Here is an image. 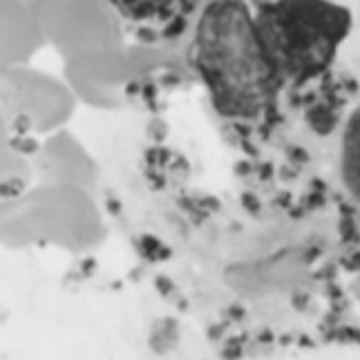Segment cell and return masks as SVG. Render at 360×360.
<instances>
[{"instance_id": "obj_1", "label": "cell", "mask_w": 360, "mask_h": 360, "mask_svg": "<svg viewBox=\"0 0 360 360\" xmlns=\"http://www.w3.org/2000/svg\"><path fill=\"white\" fill-rule=\"evenodd\" d=\"M195 60L224 115L257 112L276 81L255 20L238 0H215L206 7L197 25Z\"/></svg>"}, {"instance_id": "obj_2", "label": "cell", "mask_w": 360, "mask_h": 360, "mask_svg": "<svg viewBox=\"0 0 360 360\" xmlns=\"http://www.w3.org/2000/svg\"><path fill=\"white\" fill-rule=\"evenodd\" d=\"M276 77L322 72L349 30L347 11L327 0H276L253 18Z\"/></svg>"}, {"instance_id": "obj_3", "label": "cell", "mask_w": 360, "mask_h": 360, "mask_svg": "<svg viewBox=\"0 0 360 360\" xmlns=\"http://www.w3.org/2000/svg\"><path fill=\"white\" fill-rule=\"evenodd\" d=\"M70 96L52 79L36 72L0 68V117L45 130L68 115Z\"/></svg>"}, {"instance_id": "obj_4", "label": "cell", "mask_w": 360, "mask_h": 360, "mask_svg": "<svg viewBox=\"0 0 360 360\" xmlns=\"http://www.w3.org/2000/svg\"><path fill=\"white\" fill-rule=\"evenodd\" d=\"M32 22L16 3L0 0V58L14 56L30 45Z\"/></svg>"}, {"instance_id": "obj_5", "label": "cell", "mask_w": 360, "mask_h": 360, "mask_svg": "<svg viewBox=\"0 0 360 360\" xmlns=\"http://www.w3.org/2000/svg\"><path fill=\"white\" fill-rule=\"evenodd\" d=\"M340 172L342 181L356 200H360V105L347 119L340 143Z\"/></svg>"}, {"instance_id": "obj_6", "label": "cell", "mask_w": 360, "mask_h": 360, "mask_svg": "<svg viewBox=\"0 0 360 360\" xmlns=\"http://www.w3.org/2000/svg\"><path fill=\"white\" fill-rule=\"evenodd\" d=\"M117 14L132 25H157L181 9V0H108Z\"/></svg>"}, {"instance_id": "obj_7", "label": "cell", "mask_w": 360, "mask_h": 360, "mask_svg": "<svg viewBox=\"0 0 360 360\" xmlns=\"http://www.w3.org/2000/svg\"><path fill=\"white\" fill-rule=\"evenodd\" d=\"M30 181V166L22 157L0 146V204L11 200Z\"/></svg>"}, {"instance_id": "obj_8", "label": "cell", "mask_w": 360, "mask_h": 360, "mask_svg": "<svg viewBox=\"0 0 360 360\" xmlns=\"http://www.w3.org/2000/svg\"><path fill=\"white\" fill-rule=\"evenodd\" d=\"M3 132H5V121L0 117V146H3Z\"/></svg>"}]
</instances>
